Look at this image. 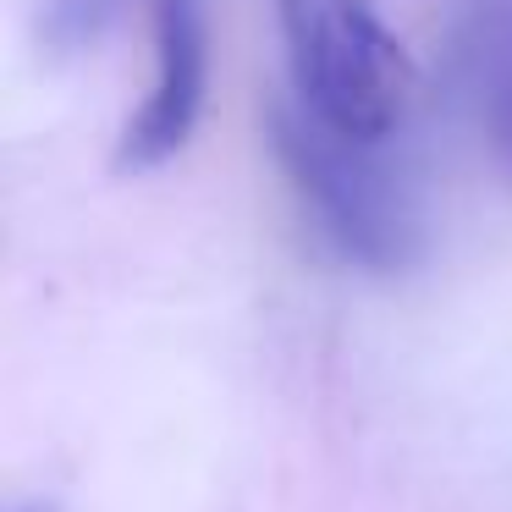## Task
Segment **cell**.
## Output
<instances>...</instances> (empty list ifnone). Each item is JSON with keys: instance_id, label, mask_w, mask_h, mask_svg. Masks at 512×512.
I'll return each mask as SVG.
<instances>
[{"instance_id": "obj_1", "label": "cell", "mask_w": 512, "mask_h": 512, "mask_svg": "<svg viewBox=\"0 0 512 512\" xmlns=\"http://www.w3.org/2000/svg\"><path fill=\"white\" fill-rule=\"evenodd\" d=\"M265 138L287 177L292 199L303 204L309 226L342 265L369 276H402L424 259V215L408 182L386 166L380 149L325 127L298 100H276L265 116Z\"/></svg>"}, {"instance_id": "obj_2", "label": "cell", "mask_w": 512, "mask_h": 512, "mask_svg": "<svg viewBox=\"0 0 512 512\" xmlns=\"http://www.w3.org/2000/svg\"><path fill=\"white\" fill-rule=\"evenodd\" d=\"M292 100L325 127L386 144L408 122L419 67L380 0H270Z\"/></svg>"}, {"instance_id": "obj_3", "label": "cell", "mask_w": 512, "mask_h": 512, "mask_svg": "<svg viewBox=\"0 0 512 512\" xmlns=\"http://www.w3.org/2000/svg\"><path fill=\"white\" fill-rule=\"evenodd\" d=\"M149 89L116 133L111 166L122 177L160 171L188 149L210 100V0H144Z\"/></svg>"}, {"instance_id": "obj_4", "label": "cell", "mask_w": 512, "mask_h": 512, "mask_svg": "<svg viewBox=\"0 0 512 512\" xmlns=\"http://www.w3.org/2000/svg\"><path fill=\"white\" fill-rule=\"evenodd\" d=\"M468 78H474L479 100V127H485L501 171L512 177V0L479 6L474 39H468Z\"/></svg>"}, {"instance_id": "obj_5", "label": "cell", "mask_w": 512, "mask_h": 512, "mask_svg": "<svg viewBox=\"0 0 512 512\" xmlns=\"http://www.w3.org/2000/svg\"><path fill=\"white\" fill-rule=\"evenodd\" d=\"M127 0H45V23H39V34H45L50 50H83L94 45V39L105 34V28L122 17Z\"/></svg>"}, {"instance_id": "obj_6", "label": "cell", "mask_w": 512, "mask_h": 512, "mask_svg": "<svg viewBox=\"0 0 512 512\" xmlns=\"http://www.w3.org/2000/svg\"><path fill=\"white\" fill-rule=\"evenodd\" d=\"M28 512H45V507H28Z\"/></svg>"}]
</instances>
